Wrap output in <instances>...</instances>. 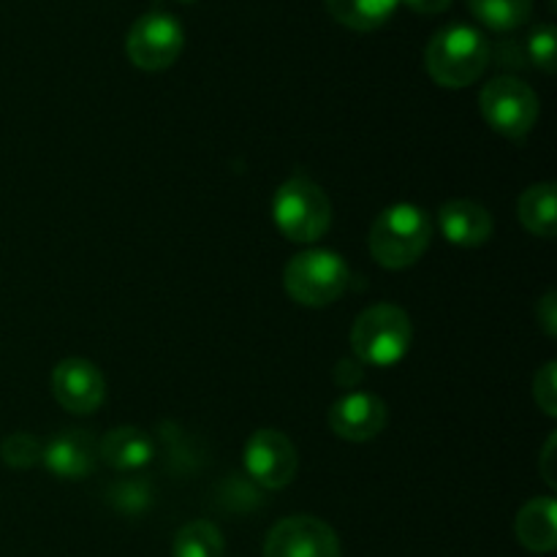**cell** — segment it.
<instances>
[{
	"label": "cell",
	"mask_w": 557,
	"mask_h": 557,
	"mask_svg": "<svg viewBox=\"0 0 557 557\" xmlns=\"http://www.w3.org/2000/svg\"><path fill=\"white\" fill-rule=\"evenodd\" d=\"M479 103L490 128L509 139H522L531 134L542 112L536 90L517 76H498L484 85Z\"/></svg>",
	"instance_id": "cell-6"
},
{
	"label": "cell",
	"mask_w": 557,
	"mask_h": 557,
	"mask_svg": "<svg viewBox=\"0 0 557 557\" xmlns=\"http://www.w3.org/2000/svg\"><path fill=\"white\" fill-rule=\"evenodd\" d=\"M555 194L557 188L553 183L531 185L525 194L517 201V212H520L522 226L531 234L544 239H553L557 232V210H555Z\"/></svg>",
	"instance_id": "cell-17"
},
{
	"label": "cell",
	"mask_w": 557,
	"mask_h": 557,
	"mask_svg": "<svg viewBox=\"0 0 557 557\" xmlns=\"http://www.w3.org/2000/svg\"><path fill=\"white\" fill-rule=\"evenodd\" d=\"M52 392L65 411L92 413L107 397V381L87 359H63L52 370Z\"/></svg>",
	"instance_id": "cell-10"
},
{
	"label": "cell",
	"mask_w": 557,
	"mask_h": 557,
	"mask_svg": "<svg viewBox=\"0 0 557 557\" xmlns=\"http://www.w3.org/2000/svg\"><path fill=\"white\" fill-rule=\"evenodd\" d=\"M528 58L544 74H555L557 69V38L553 25H536L528 36Z\"/></svg>",
	"instance_id": "cell-21"
},
{
	"label": "cell",
	"mask_w": 557,
	"mask_h": 557,
	"mask_svg": "<svg viewBox=\"0 0 557 557\" xmlns=\"http://www.w3.org/2000/svg\"><path fill=\"white\" fill-rule=\"evenodd\" d=\"M41 455L44 449L38 444V438H33L27 433H14L0 444V457L11 468H33L41 460Z\"/></svg>",
	"instance_id": "cell-20"
},
{
	"label": "cell",
	"mask_w": 557,
	"mask_h": 557,
	"mask_svg": "<svg viewBox=\"0 0 557 557\" xmlns=\"http://www.w3.org/2000/svg\"><path fill=\"white\" fill-rule=\"evenodd\" d=\"M438 223L444 237L460 248H479L493 237L495 228L493 215L482 205L468 199L446 201L438 212Z\"/></svg>",
	"instance_id": "cell-13"
},
{
	"label": "cell",
	"mask_w": 557,
	"mask_h": 557,
	"mask_svg": "<svg viewBox=\"0 0 557 557\" xmlns=\"http://www.w3.org/2000/svg\"><path fill=\"white\" fill-rule=\"evenodd\" d=\"M413 326L406 310L397 305H373L357 319L351 330V348L359 364L392 368L408 354Z\"/></svg>",
	"instance_id": "cell-3"
},
{
	"label": "cell",
	"mask_w": 557,
	"mask_h": 557,
	"mask_svg": "<svg viewBox=\"0 0 557 557\" xmlns=\"http://www.w3.org/2000/svg\"><path fill=\"white\" fill-rule=\"evenodd\" d=\"M264 557H341V542L315 517H286L267 536Z\"/></svg>",
	"instance_id": "cell-9"
},
{
	"label": "cell",
	"mask_w": 557,
	"mask_h": 557,
	"mask_svg": "<svg viewBox=\"0 0 557 557\" xmlns=\"http://www.w3.org/2000/svg\"><path fill=\"white\" fill-rule=\"evenodd\" d=\"M245 468L261 487H286L299 471L297 446L281 430H259L245 444Z\"/></svg>",
	"instance_id": "cell-8"
},
{
	"label": "cell",
	"mask_w": 557,
	"mask_h": 557,
	"mask_svg": "<svg viewBox=\"0 0 557 557\" xmlns=\"http://www.w3.org/2000/svg\"><path fill=\"white\" fill-rule=\"evenodd\" d=\"M384 400L368 392H354V395L341 397L335 406L330 408V428L337 438L351 441V444H362V441H373L375 435L384 433L386 428Z\"/></svg>",
	"instance_id": "cell-11"
},
{
	"label": "cell",
	"mask_w": 557,
	"mask_h": 557,
	"mask_svg": "<svg viewBox=\"0 0 557 557\" xmlns=\"http://www.w3.org/2000/svg\"><path fill=\"white\" fill-rule=\"evenodd\" d=\"M98 446L85 430H65L54 435L44 449L41 460L47 462L49 473L60 479H85L96 468Z\"/></svg>",
	"instance_id": "cell-12"
},
{
	"label": "cell",
	"mask_w": 557,
	"mask_h": 557,
	"mask_svg": "<svg viewBox=\"0 0 557 557\" xmlns=\"http://www.w3.org/2000/svg\"><path fill=\"white\" fill-rule=\"evenodd\" d=\"M515 533L520 544L531 553L547 555L557 544V506L553 498H536L525 504L517 515Z\"/></svg>",
	"instance_id": "cell-14"
},
{
	"label": "cell",
	"mask_w": 557,
	"mask_h": 557,
	"mask_svg": "<svg viewBox=\"0 0 557 557\" xmlns=\"http://www.w3.org/2000/svg\"><path fill=\"white\" fill-rule=\"evenodd\" d=\"M403 3L408 5L411 11H417V14H444L446 9L451 5V0H403Z\"/></svg>",
	"instance_id": "cell-24"
},
{
	"label": "cell",
	"mask_w": 557,
	"mask_h": 557,
	"mask_svg": "<svg viewBox=\"0 0 557 557\" xmlns=\"http://www.w3.org/2000/svg\"><path fill=\"white\" fill-rule=\"evenodd\" d=\"M490 54L493 49L482 30L471 25H449L430 38L424 49V69L435 85L460 90L487 71Z\"/></svg>",
	"instance_id": "cell-1"
},
{
	"label": "cell",
	"mask_w": 557,
	"mask_h": 557,
	"mask_svg": "<svg viewBox=\"0 0 557 557\" xmlns=\"http://www.w3.org/2000/svg\"><path fill=\"white\" fill-rule=\"evenodd\" d=\"M98 455L117 471H139L152 460L156 446H152L150 435L141 433L139 428H117L103 435V441L98 444Z\"/></svg>",
	"instance_id": "cell-15"
},
{
	"label": "cell",
	"mask_w": 557,
	"mask_h": 557,
	"mask_svg": "<svg viewBox=\"0 0 557 557\" xmlns=\"http://www.w3.org/2000/svg\"><path fill=\"white\" fill-rule=\"evenodd\" d=\"M185 47L183 25L166 11H150L131 25L125 52L141 71H163L174 65Z\"/></svg>",
	"instance_id": "cell-7"
},
{
	"label": "cell",
	"mask_w": 557,
	"mask_h": 557,
	"mask_svg": "<svg viewBox=\"0 0 557 557\" xmlns=\"http://www.w3.org/2000/svg\"><path fill=\"white\" fill-rule=\"evenodd\" d=\"M351 272L343 256L332 253V250H305V253L294 256L286 267V292L294 302L305 305V308H326L343 297L348 288Z\"/></svg>",
	"instance_id": "cell-5"
},
{
	"label": "cell",
	"mask_w": 557,
	"mask_h": 557,
	"mask_svg": "<svg viewBox=\"0 0 557 557\" xmlns=\"http://www.w3.org/2000/svg\"><path fill=\"white\" fill-rule=\"evenodd\" d=\"M533 397L542 406L547 417L557 413V379H555V362H547L533 379Z\"/></svg>",
	"instance_id": "cell-22"
},
{
	"label": "cell",
	"mask_w": 557,
	"mask_h": 557,
	"mask_svg": "<svg viewBox=\"0 0 557 557\" xmlns=\"http://www.w3.org/2000/svg\"><path fill=\"white\" fill-rule=\"evenodd\" d=\"M555 292H549L542 302L536 305V321L542 324V330L547 332L549 337L557 335V302Z\"/></svg>",
	"instance_id": "cell-23"
},
{
	"label": "cell",
	"mask_w": 557,
	"mask_h": 557,
	"mask_svg": "<svg viewBox=\"0 0 557 557\" xmlns=\"http://www.w3.org/2000/svg\"><path fill=\"white\" fill-rule=\"evenodd\" d=\"M180 3H196V0H180Z\"/></svg>",
	"instance_id": "cell-25"
},
{
	"label": "cell",
	"mask_w": 557,
	"mask_h": 557,
	"mask_svg": "<svg viewBox=\"0 0 557 557\" xmlns=\"http://www.w3.org/2000/svg\"><path fill=\"white\" fill-rule=\"evenodd\" d=\"M174 557H223V536L212 522H188L174 536Z\"/></svg>",
	"instance_id": "cell-19"
},
{
	"label": "cell",
	"mask_w": 557,
	"mask_h": 557,
	"mask_svg": "<svg viewBox=\"0 0 557 557\" xmlns=\"http://www.w3.org/2000/svg\"><path fill=\"white\" fill-rule=\"evenodd\" d=\"M433 226L422 207L395 205L375 218L370 228V253L386 270H406L430 248Z\"/></svg>",
	"instance_id": "cell-2"
},
{
	"label": "cell",
	"mask_w": 557,
	"mask_h": 557,
	"mask_svg": "<svg viewBox=\"0 0 557 557\" xmlns=\"http://www.w3.org/2000/svg\"><path fill=\"white\" fill-rule=\"evenodd\" d=\"M468 9L490 30L509 33L525 25L533 0H468Z\"/></svg>",
	"instance_id": "cell-18"
},
{
	"label": "cell",
	"mask_w": 557,
	"mask_h": 557,
	"mask_svg": "<svg viewBox=\"0 0 557 557\" xmlns=\"http://www.w3.org/2000/svg\"><path fill=\"white\" fill-rule=\"evenodd\" d=\"M272 218L281 234L292 243H315L332 226V205L324 188L308 177H292L272 199Z\"/></svg>",
	"instance_id": "cell-4"
},
{
	"label": "cell",
	"mask_w": 557,
	"mask_h": 557,
	"mask_svg": "<svg viewBox=\"0 0 557 557\" xmlns=\"http://www.w3.org/2000/svg\"><path fill=\"white\" fill-rule=\"evenodd\" d=\"M324 3L330 14L348 30L370 33L392 20L400 0H324Z\"/></svg>",
	"instance_id": "cell-16"
}]
</instances>
